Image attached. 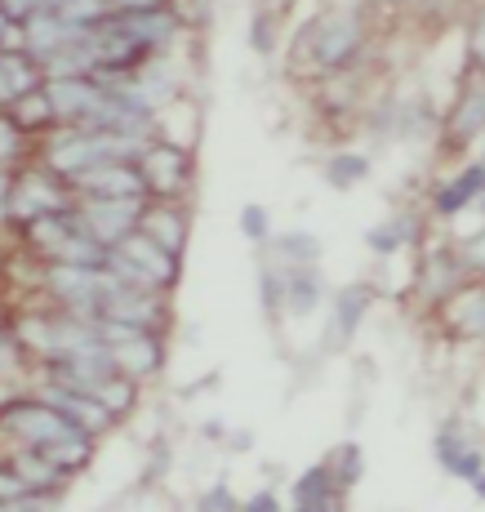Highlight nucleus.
<instances>
[{
	"mask_svg": "<svg viewBox=\"0 0 485 512\" xmlns=\"http://www.w3.org/2000/svg\"><path fill=\"white\" fill-rule=\"evenodd\" d=\"M18 366V343L14 339H0V379H9V370Z\"/></svg>",
	"mask_w": 485,
	"mask_h": 512,
	"instance_id": "34",
	"label": "nucleus"
},
{
	"mask_svg": "<svg viewBox=\"0 0 485 512\" xmlns=\"http://www.w3.org/2000/svg\"><path fill=\"white\" fill-rule=\"evenodd\" d=\"M267 245L276 250V259H285V268H316V259H321V241L312 232H285L272 236Z\"/></svg>",
	"mask_w": 485,
	"mask_h": 512,
	"instance_id": "21",
	"label": "nucleus"
},
{
	"mask_svg": "<svg viewBox=\"0 0 485 512\" xmlns=\"http://www.w3.org/2000/svg\"><path fill=\"white\" fill-rule=\"evenodd\" d=\"M143 210H147V201H76L72 219L89 241H98L103 250H112V245H121L125 236L138 228Z\"/></svg>",
	"mask_w": 485,
	"mask_h": 512,
	"instance_id": "3",
	"label": "nucleus"
},
{
	"mask_svg": "<svg viewBox=\"0 0 485 512\" xmlns=\"http://www.w3.org/2000/svg\"><path fill=\"white\" fill-rule=\"evenodd\" d=\"M481 121H485V94L472 90L459 98V112L450 116V139L454 143H472L481 134Z\"/></svg>",
	"mask_w": 485,
	"mask_h": 512,
	"instance_id": "24",
	"label": "nucleus"
},
{
	"mask_svg": "<svg viewBox=\"0 0 485 512\" xmlns=\"http://www.w3.org/2000/svg\"><path fill=\"white\" fill-rule=\"evenodd\" d=\"M49 112H54V121H67L72 130H81L89 116L98 112V103H103V90H98L89 76H72V81H45L41 85Z\"/></svg>",
	"mask_w": 485,
	"mask_h": 512,
	"instance_id": "6",
	"label": "nucleus"
},
{
	"mask_svg": "<svg viewBox=\"0 0 485 512\" xmlns=\"http://www.w3.org/2000/svg\"><path fill=\"white\" fill-rule=\"evenodd\" d=\"M272 36H276L272 14H259V18H254V27H250V45L259 49V54H272Z\"/></svg>",
	"mask_w": 485,
	"mask_h": 512,
	"instance_id": "32",
	"label": "nucleus"
},
{
	"mask_svg": "<svg viewBox=\"0 0 485 512\" xmlns=\"http://www.w3.org/2000/svg\"><path fill=\"white\" fill-rule=\"evenodd\" d=\"M138 232L152 236L165 254H174V259H178V254H183V245H187V214L178 210L174 201H156V205H147V210H143Z\"/></svg>",
	"mask_w": 485,
	"mask_h": 512,
	"instance_id": "10",
	"label": "nucleus"
},
{
	"mask_svg": "<svg viewBox=\"0 0 485 512\" xmlns=\"http://www.w3.org/2000/svg\"><path fill=\"white\" fill-rule=\"evenodd\" d=\"M196 508H201V512H236L241 504L232 499V490H227V486H210L201 499H196Z\"/></svg>",
	"mask_w": 485,
	"mask_h": 512,
	"instance_id": "30",
	"label": "nucleus"
},
{
	"mask_svg": "<svg viewBox=\"0 0 485 512\" xmlns=\"http://www.w3.org/2000/svg\"><path fill=\"white\" fill-rule=\"evenodd\" d=\"M432 450H437V464L450 472V477H459V481H468L472 490H481L485 486V472H481V450H477V441L468 437V432H459V428H445L437 432V441H432Z\"/></svg>",
	"mask_w": 485,
	"mask_h": 512,
	"instance_id": "8",
	"label": "nucleus"
},
{
	"mask_svg": "<svg viewBox=\"0 0 485 512\" xmlns=\"http://www.w3.org/2000/svg\"><path fill=\"white\" fill-rule=\"evenodd\" d=\"M370 179V156L365 152H334L330 161H325V183L339 187V192H348V187L365 183Z\"/></svg>",
	"mask_w": 485,
	"mask_h": 512,
	"instance_id": "22",
	"label": "nucleus"
},
{
	"mask_svg": "<svg viewBox=\"0 0 485 512\" xmlns=\"http://www.w3.org/2000/svg\"><path fill=\"white\" fill-rule=\"evenodd\" d=\"M365 9H334V14L316 18L308 23V58L316 63V72L325 76H339V72H352V63L361 58V45H365Z\"/></svg>",
	"mask_w": 485,
	"mask_h": 512,
	"instance_id": "1",
	"label": "nucleus"
},
{
	"mask_svg": "<svg viewBox=\"0 0 485 512\" xmlns=\"http://www.w3.org/2000/svg\"><path fill=\"white\" fill-rule=\"evenodd\" d=\"M330 495H339V490L330 486V472H325V464H312L308 472H299V477H294V490H290L294 512H308V508H316L321 499H330Z\"/></svg>",
	"mask_w": 485,
	"mask_h": 512,
	"instance_id": "23",
	"label": "nucleus"
},
{
	"mask_svg": "<svg viewBox=\"0 0 485 512\" xmlns=\"http://www.w3.org/2000/svg\"><path fill=\"white\" fill-rule=\"evenodd\" d=\"M241 236L245 241H254V245L272 241V214H267V205H259V201L245 205L241 210Z\"/></svg>",
	"mask_w": 485,
	"mask_h": 512,
	"instance_id": "28",
	"label": "nucleus"
},
{
	"mask_svg": "<svg viewBox=\"0 0 485 512\" xmlns=\"http://www.w3.org/2000/svg\"><path fill=\"white\" fill-rule=\"evenodd\" d=\"M370 303H374V290L365 281H352V285H343V290L334 294V308H330V317H334V343H330V348H343V343H348L352 334L361 330Z\"/></svg>",
	"mask_w": 485,
	"mask_h": 512,
	"instance_id": "13",
	"label": "nucleus"
},
{
	"mask_svg": "<svg viewBox=\"0 0 485 512\" xmlns=\"http://www.w3.org/2000/svg\"><path fill=\"white\" fill-rule=\"evenodd\" d=\"M0 432H9L14 441H23L27 450H41V446H54V441L72 437V428L58 410H49L45 401H9L5 410H0Z\"/></svg>",
	"mask_w": 485,
	"mask_h": 512,
	"instance_id": "2",
	"label": "nucleus"
},
{
	"mask_svg": "<svg viewBox=\"0 0 485 512\" xmlns=\"http://www.w3.org/2000/svg\"><path fill=\"white\" fill-rule=\"evenodd\" d=\"M138 174H143L147 196L174 201V196H183V187L192 183V161H187V152H178L170 143H147L143 156H138Z\"/></svg>",
	"mask_w": 485,
	"mask_h": 512,
	"instance_id": "4",
	"label": "nucleus"
},
{
	"mask_svg": "<svg viewBox=\"0 0 485 512\" xmlns=\"http://www.w3.org/2000/svg\"><path fill=\"white\" fill-rule=\"evenodd\" d=\"M481 187H485V165L481 161H468L454 179H445L437 187V196H432V210L441 214V219H454V214H463L472 201L481 196Z\"/></svg>",
	"mask_w": 485,
	"mask_h": 512,
	"instance_id": "12",
	"label": "nucleus"
},
{
	"mask_svg": "<svg viewBox=\"0 0 485 512\" xmlns=\"http://www.w3.org/2000/svg\"><path fill=\"white\" fill-rule=\"evenodd\" d=\"M325 472H330V486L339 490V495H348L356 481H361V472H365V450L356 446V441H343L339 450H330Z\"/></svg>",
	"mask_w": 485,
	"mask_h": 512,
	"instance_id": "20",
	"label": "nucleus"
},
{
	"mask_svg": "<svg viewBox=\"0 0 485 512\" xmlns=\"http://www.w3.org/2000/svg\"><path fill=\"white\" fill-rule=\"evenodd\" d=\"M0 512H45L41 499H23V504H0Z\"/></svg>",
	"mask_w": 485,
	"mask_h": 512,
	"instance_id": "36",
	"label": "nucleus"
},
{
	"mask_svg": "<svg viewBox=\"0 0 485 512\" xmlns=\"http://www.w3.org/2000/svg\"><path fill=\"white\" fill-rule=\"evenodd\" d=\"M481 290L477 285H463L459 294H450V299H445V321H450L454 330L463 334V339H481V326H485V312H481Z\"/></svg>",
	"mask_w": 485,
	"mask_h": 512,
	"instance_id": "16",
	"label": "nucleus"
},
{
	"mask_svg": "<svg viewBox=\"0 0 485 512\" xmlns=\"http://www.w3.org/2000/svg\"><path fill=\"white\" fill-rule=\"evenodd\" d=\"M72 187L85 201H147L138 165H98V170L76 174Z\"/></svg>",
	"mask_w": 485,
	"mask_h": 512,
	"instance_id": "5",
	"label": "nucleus"
},
{
	"mask_svg": "<svg viewBox=\"0 0 485 512\" xmlns=\"http://www.w3.org/2000/svg\"><path fill=\"white\" fill-rule=\"evenodd\" d=\"M63 210H72V205L49 183V174H23V179L9 187V219L32 223V219H41V214H63Z\"/></svg>",
	"mask_w": 485,
	"mask_h": 512,
	"instance_id": "7",
	"label": "nucleus"
},
{
	"mask_svg": "<svg viewBox=\"0 0 485 512\" xmlns=\"http://www.w3.org/2000/svg\"><path fill=\"white\" fill-rule=\"evenodd\" d=\"M241 512H285V508H281V495H276L272 486H259V490H254V495L241 504Z\"/></svg>",
	"mask_w": 485,
	"mask_h": 512,
	"instance_id": "31",
	"label": "nucleus"
},
{
	"mask_svg": "<svg viewBox=\"0 0 485 512\" xmlns=\"http://www.w3.org/2000/svg\"><path fill=\"white\" fill-rule=\"evenodd\" d=\"M9 121L18 125V130H41V125L54 121V112H49V103H45V94L36 90V94H27V98H18L14 107H9Z\"/></svg>",
	"mask_w": 485,
	"mask_h": 512,
	"instance_id": "27",
	"label": "nucleus"
},
{
	"mask_svg": "<svg viewBox=\"0 0 485 512\" xmlns=\"http://www.w3.org/2000/svg\"><path fill=\"white\" fill-rule=\"evenodd\" d=\"M72 232H76L72 210H63V214H41V219L27 223V245H32L36 254H45V259H49V254H54Z\"/></svg>",
	"mask_w": 485,
	"mask_h": 512,
	"instance_id": "18",
	"label": "nucleus"
},
{
	"mask_svg": "<svg viewBox=\"0 0 485 512\" xmlns=\"http://www.w3.org/2000/svg\"><path fill=\"white\" fill-rule=\"evenodd\" d=\"M36 401H45L49 410H58V415H63L67 423H72V428H81L85 437H98V432H107L112 428V415H107L103 406H98L94 397H76V392H58V388H45L41 397Z\"/></svg>",
	"mask_w": 485,
	"mask_h": 512,
	"instance_id": "9",
	"label": "nucleus"
},
{
	"mask_svg": "<svg viewBox=\"0 0 485 512\" xmlns=\"http://www.w3.org/2000/svg\"><path fill=\"white\" fill-rule=\"evenodd\" d=\"M9 187H14V183H9V174L0 170V223L9 219Z\"/></svg>",
	"mask_w": 485,
	"mask_h": 512,
	"instance_id": "35",
	"label": "nucleus"
},
{
	"mask_svg": "<svg viewBox=\"0 0 485 512\" xmlns=\"http://www.w3.org/2000/svg\"><path fill=\"white\" fill-rule=\"evenodd\" d=\"M419 285H423V294H428L432 303H445L450 294H459L463 285H468V263L463 259H454V254H432L428 259V268H423V277H419Z\"/></svg>",
	"mask_w": 485,
	"mask_h": 512,
	"instance_id": "14",
	"label": "nucleus"
},
{
	"mask_svg": "<svg viewBox=\"0 0 485 512\" xmlns=\"http://www.w3.org/2000/svg\"><path fill=\"white\" fill-rule=\"evenodd\" d=\"M36 455H41L49 468L63 472V477H72V472H81L89 459H94V437H85V432H72V437L54 441V446H41Z\"/></svg>",
	"mask_w": 485,
	"mask_h": 512,
	"instance_id": "17",
	"label": "nucleus"
},
{
	"mask_svg": "<svg viewBox=\"0 0 485 512\" xmlns=\"http://www.w3.org/2000/svg\"><path fill=\"white\" fill-rule=\"evenodd\" d=\"M18 125L9 121V116H0V161H9V156H18Z\"/></svg>",
	"mask_w": 485,
	"mask_h": 512,
	"instance_id": "33",
	"label": "nucleus"
},
{
	"mask_svg": "<svg viewBox=\"0 0 485 512\" xmlns=\"http://www.w3.org/2000/svg\"><path fill=\"white\" fill-rule=\"evenodd\" d=\"M41 90V72L27 54H0V103L14 107L18 98Z\"/></svg>",
	"mask_w": 485,
	"mask_h": 512,
	"instance_id": "15",
	"label": "nucleus"
},
{
	"mask_svg": "<svg viewBox=\"0 0 485 512\" xmlns=\"http://www.w3.org/2000/svg\"><path fill=\"white\" fill-rule=\"evenodd\" d=\"M23 499H36V490L18 477L14 464H0V504H23Z\"/></svg>",
	"mask_w": 485,
	"mask_h": 512,
	"instance_id": "29",
	"label": "nucleus"
},
{
	"mask_svg": "<svg viewBox=\"0 0 485 512\" xmlns=\"http://www.w3.org/2000/svg\"><path fill=\"white\" fill-rule=\"evenodd\" d=\"M325 299V281L316 268H281V312L312 317Z\"/></svg>",
	"mask_w": 485,
	"mask_h": 512,
	"instance_id": "11",
	"label": "nucleus"
},
{
	"mask_svg": "<svg viewBox=\"0 0 485 512\" xmlns=\"http://www.w3.org/2000/svg\"><path fill=\"white\" fill-rule=\"evenodd\" d=\"M94 401H98V406H103L112 419H125V415H130V410L138 406V383L125 379V374H112V379H107L103 388L94 392Z\"/></svg>",
	"mask_w": 485,
	"mask_h": 512,
	"instance_id": "25",
	"label": "nucleus"
},
{
	"mask_svg": "<svg viewBox=\"0 0 485 512\" xmlns=\"http://www.w3.org/2000/svg\"><path fill=\"white\" fill-rule=\"evenodd\" d=\"M0 32H5V18H0Z\"/></svg>",
	"mask_w": 485,
	"mask_h": 512,
	"instance_id": "37",
	"label": "nucleus"
},
{
	"mask_svg": "<svg viewBox=\"0 0 485 512\" xmlns=\"http://www.w3.org/2000/svg\"><path fill=\"white\" fill-rule=\"evenodd\" d=\"M14 472L27 481V486L36 490V495H41V490H58V486H63V481H67L63 472H58V468H49L45 459L36 455V450H18V455H14Z\"/></svg>",
	"mask_w": 485,
	"mask_h": 512,
	"instance_id": "26",
	"label": "nucleus"
},
{
	"mask_svg": "<svg viewBox=\"0 0 485 512\" xmlns=\"http://www.w3.org/2000/svg\"><path fill=\"white\" fill-rule=\"evenodd\" d=\"M414 232H419V223H414L410 214H392V219L374 223V228L365 232V245H370L374 254H397L414 241Z\"/></svg>",
	"mask_w": 485,
	"mask_h": 512,
	"instance_id": "19",
	"label": "nucleus"
}]
</instances>
